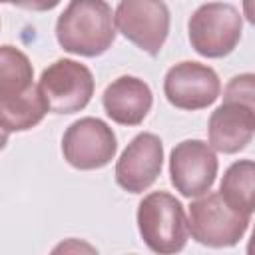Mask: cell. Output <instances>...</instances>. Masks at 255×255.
I'll use <instances>...</instances> for the list:
<instances>
[{
  "label": "cell",
  "instance_id": "cell-1",
  "mask_svg": "<svg viewBox=\"0 0 255 255\" xmlns=\"http://www.w3.org/2000/svg\"><path fill=\"white\" fill-rule=\"evenodd\" d=\"M116 12L106 0H70L56 20V40L64 52L96 58L116 40Z\"/></svg>",
  "mask_w": 255,
  "mask_h": 255
},
{
  "label": "cell",
  "instance_id": "cell-2",
  "mask_svg": "<svg viewBox=\"0 0 255 255\" xmlns=\"http://www.w3.org/2000/svg\"><path fill=\"white\" fill-rule=\"evenodd\" d=\"M137 231L143 243L161 255L185 247L189 227L181 201L167 191H151L137 205Z\"/></svg>",
  "mask_w": 255,
  "mask_h": 255
},
{
  "label": "cell",
  "instance_id": "cell-3",
  "mask_svg": "<svg viewBox=\"0 0 255 255\" xmlns=\"http://www.w3.org/2000/svg\"><path fill=\"white\" fill-rule=\"evenodd\" d=\"M243 32V18L239 10L227 2L201 4L187 22V36L191 48L209 60L229 56Z\"/></svg>",
  "mask_w": 255,
  "mask_h": 255
},
{
  "label": "cell",
  "instance_id": "cell-4",
  "mask_svg": "<svg viewBox=\"0 0 255 255\" xmlns=\"http://www.w3.org/2000/svg\"><path fill=\"white\" fill-rule=\"evenodd\" d=\"M187 227L191 239L207 247H233L249 227V215L231 209L219 191H207L189 203Z\"/></svg>",
  "mask_w": 255,
  "mask_h": 255
},
{
  "label": "cell",
  "instance_id": "cell-5",
  "mask_svg": "<svg viewBox=\"0 0 255 255\" xmlns=\"http://www.w3.org/2000/svg\"><path fill=\"white\" fill-rule=\"evenodd\" d=\"M52 114H76L82 112L96 90L94 74L88 66L62 58L50 64L38 82Z\"/></svg>",
  "mask_w": 255,
  "mask_h": 255
},
{
  "label": "cell",
  "instance_id": "cell-6",
  "mask_svg": "<svg viewBox=\"0 0 255 255\" xmlns=\"http://www.w3.org/2000/svg\"><path fill=\"white\" fill-rule=\"evenodd\" d=\"M118 32L141 52L157 56L169 34V8L163 0H120L116 8Z\"/></svg>",
  "mask_w": 255,
  "mask_h": 255
},
{
  "label": "cell",
  "instance_id": "cell-7",
  "mask_svg": "<svg viewBox=\"0 0 255 255\" xmlns=\"http://www.w3.org/2000/svg\"><path fill=\"white\" fill-rule=\"evenodd\" d=\"M118 151L114 129L100 118H80L70 124L62 135L64 159L80 171L106 167Z\"/></svg>",
  "mask_w": 255,
  "mask_h": 255
},
{
  "label": "cell",
  "instance_id": "cell-8",
  "mask_svg": "<svg viewBox=\"0 0 255 255\" xmlns=\"http://www.w3.org/2000/svg\"><path fill=\"white\" fill-rule=\"evenodd\" d=\"M219 161L215 149L201 139H183L169 153V179L183 197H199L211 191Z\"/></svg>",
  "mask_w": 255,
  "mask_h": 255
},
{
  "label": "cell",
  "instance_id": "cell-9",
  "mask_svg": "<svg viewBox=\"0 0 255 255\" xmlns=\"http://www.w3.org/2000/svg\"><path fill=\"white\" fill-rule=\"evenodd\" d=\"M163 94L177 110H203L221 96V82L213 68L199 62L173 64L163 78Z\"/></svg>",
  "mask_w": 255,
  "mask_h": 255
},
{
  "label": "cell",
  "instance_id": "cell-10",
  "mask_svg": "<svg viewBox=\"0 0 255 255\" xmlns=\"http://www.w3.org/2000/svg\"><path fill=\"white\" fill-rule=\"evenodd\" d=\"M163 143L155 133H137L116 161V183L128 193H143L161 173Z\"/></svg>",
  "mask_w": 255,
  "mask_h": 255
},
{
  "label": "cell",
  "instance_id": "cell-11",
  "mask_svg": "<svg viewBox=\"0 0 255 255\" xmlns=\"http://www.w3.org/2000/svg\"><path fill=\"white\" fill-rule=\"evenodd\" d=\"M255 135V114L239 102L223 100L207 122L209 145L219 153H237Z\"/></svg>",
  "mask_w": 255,
  "mask_h": 255
},
{
  "label": "cell",
  "instance_id": "cell-12",
  "mask_svg": "<svg viewBox=\"0 0 255 255\" xmlns=\"http://www.w3.org/2000/svg\"><path fill=\"white\" fill-rule=\"evenodd\" d=\"M102 104L106 116L120 126H139L151 110L153 94L135 76H120L106 86Z\"/></svg>",
  "mask_w": 255,
  "mask_h": 255
},
{
  "label": "cell",
  "instance_id": "cell-13",
  "mask_svg": "<svg viewBox=\"0 0 255 255\" xmlns=\"http://www.w3.org/2000/svg\"><path fill=\"white\" fill-rule=\"evenodd\" d=\"M50 112V106L40 90V86L30 88L26 94L0 100V126L4 131V139L10 131H26L38 126L44 116Z\"/></svg>",
  "mask_w": 255,
  "mask_h": 255
},
{
  "label": "cell",
  "instance_id": "cell-14",
  "mask_svg": "<svg viewBox=\"0 0 255 255\" xmlns=\"http://www.w3.org/2000/svg\"><path fill=\"white\" fill-rule=\"evenodd\" d=\"M219 193L231 209L251 217L255 213V161H233L221 177Z\"/></svg>",
  "mask_w": 255,
  "mask_h": 255
},
{
  "label": "cell",
  "instance_id": "cell-15",
  "mask_svg": "<svg viewBox=\"0 0 255 255\" xmlns=\"http://www.w3.org/2000/svg\"><path fill=\"white\" fill-rule=\"evenodd\" d=\"M34 68L28 56L14 48H0V100H12L34 88Z\"/></svg>",
  "mask_w": 255,
  "mask_h": 255
},
{
  "label": "cell",
  "instance_id": "cell-16",
  "mask_svg": "<svg viewBox=\"0 0 255 255\" xmlns=\"http://www.w3.org/2000/svg\"><path fill=\"white\" fill-rule=\"evenodd\" d=\"M223 100H233V102L245 104L255 114V74L233 76L223 90Z\"/></svg>",
  "mask_w": 255,
  "mask_h": 255
},
{
  "label": "cell",
  "instance_id": "cell-17",
  "mask_svg": "<svg viewBox=\"0 0 255 255\" xmlns=\"http://www.w3.org/2000/svg\"><path fill=\"white\" fill-rule=\"evenodd\" d=\"M0 2L24 8V10H34V12H46L60 4V0H0Z\"/></svg>",
  "mask_w": 255,
  "mask_h": 255
},
{
  "label": "cell",
  "instance_id": "cell-18",
  "mask_svg": "<svg viewBox=\"0 0 255 255\" xmlns=\"http://www.w3.org/2000/svg\"><path fill=\"white\" fill-rule=\"evenodd\" d=\"M241 6H243L245 20L255 28V0H241Z\"/></svg>",
  "mask_w": 255,
  "mask_h": 255
},
{
  "label": "cell",
  "instance_id": "cell-19",
  "mask_svg": "<svg viewBox=\"0 0 255 255\" xmlns=\"http://www.w3.org/2000/svg\"><path fill=\"white\" fill-rule=\"evenodd\" d=\"M70 249H72V251H78V249H80V251H82V249H88V251H96V249H94V247H90V245H84V243H80V245H78V243H74V239H70L68 243H62V245H58L54 251H70Z\"/></svg>",
  "mask_w": 255,
  "mask_h": 255
},
{
  "label": "cell",
  "instance_id": "cell-20",
  "mask_svg": "<svg viewBox=\"0 0 255 255\" xmlns=\"http://www.w3.org/2000/svg\"><path fill=\"white\" fill-rule=\"evenodd\" d=\"M247 253H249V255H255V227H253L251 239H249V243H247Z\"/></svg>",
  "mask_w": 255,
  "mask_h": 255
}]
</instances>
